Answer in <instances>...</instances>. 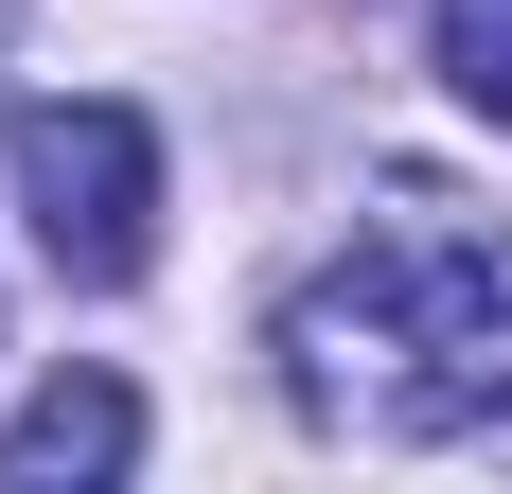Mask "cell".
Wrapping results in <instances>:
<instances>
[{"mask_svg": "<svg viewBox=\"0 0 512 494\" xmlns=\"http://www.w3.org/2000/svg\"><path fill=\"white\" fill-rule=\"evenodd\" d=\"M442 89L512 142V0H442Z\"/></svg>", "mask_w": 512, "mask_h": 494, "instance_id": "277c9868", "label": "cell"}, {"mask_svg": "<svg viewBox=\"0 0 512 494\" xmlns=\"http://www.w3.org/2000/svg\"><path fill=\"white\" fill-rule=\"evenodd\" d=\"M283 389H301V424H354V442H495L512 424V230L389 195V230L354 265H318L283 300Z\"/></svg>", "mask_w": 512, "mask_h": 494, "instance_id": "6da1fadb", "label": "cell"}, {"mask_svg": "<svg viewBox=\"0 0 512 494\" xmlns=\"http://www.w3.org/2000/svg\"><path fill=\"white\" fill-rule=\"evenodd\" d=\"M142 459V389L124 371H53V389L0 406V494H89Z\"/></svg>", "mask_w": 512, "mask_h": 494, "instance_id": "3957f363", "label": "cell"}, {"mask_svg": "<svg viewBox=\"0 0 512 494\" xmlns=\"http://www.w3.org/2000/svg\"><path fill=\"white\" fill-rule=\"evenodd\" d=\"M0 18H18V0H0Z\"/></svg>", "mask_w": 512, "mask_h": 494, "instance_id": "5b68a950", "label": "cell"}, {"mask_svg": "<svg viewBox=\"0 0 512 494\" xmlns=\"http://www.w3.org/2000/svg\"><path fill=\"white\" fill-rule=\"evenodd\" d=\"M18 212H36L53 247V283H142L159 265V124L142 106H106V89H53L18 106Z\"/></svg>", "mask_w": 512, "mask_h": 494, "instance_id": "7a4b0ae2", "label": "cell"}]
</instances>
